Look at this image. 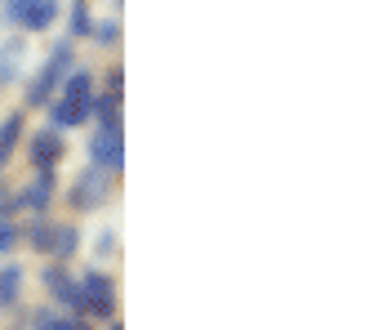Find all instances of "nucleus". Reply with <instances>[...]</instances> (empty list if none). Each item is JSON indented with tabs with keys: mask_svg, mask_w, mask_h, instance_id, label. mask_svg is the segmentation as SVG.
Returning a JSON list of instances; mask_svg holds the SVG:
<instances>
[{
	"mask_svg": "<svg viewBox=\"0 0 365 330\" xmlns=\"http://www.w3.org/2000/svg\"><path fill=\"white\" fill-rule=\"evenodd\" d=\"M71 67H76V41H67V36H63V41L49 49L45 67L36 71V81L27 85V107H45V103L53 99V89L63 85V76H67Z\"/></svg>",
	"mask_w": 365,
	"mask_h": 330,
	"instance_id": "1",
	"label": "nucleus"
},
{
	"mask_svg": "<svg viewBox=\"0 0 365 330\" xmlns=\"http://www.w3.org/2000/svg\"><path fill=\"white\" fill-rule=\"evenodd\" d=\"M81 290H85V313L98 317V321H112V313H116V281L94 268V272L81 277Z\"/></svg>",
	"mask_w": 365,
	"mask_h": 330,
	"instance_id": "2",
	"label": "nucleus"
},
{
	"mask_svg": "<svg viewBox=\"0 0 365 330\" xmlns=\"http://www.w3.org/2000/svg\"><path fill=\"white\" fill-rule=\"evenodd\" d=\"M107 188H112V179H107L98 165H89L81 179H71V192H67L71 210H98L107 201Z\"/></svg>",
	"mask_w": 365,
	"mask_h": 330,
	"instance_id": "3",
	"label": "nucleus"
},
{
	"mask_svg": "<svg viewBox=\"0 0 365 330\" xmlns=\"http://www.w3.org/2000/svg\"><path fill=\"white\" fill-rule=\"evenodd\" d=\"M89 161H94L103 174H120L125 170V134L120 130H98L89 139Z\"/></svg>",
	"mask_w": 365,
	"mask_h": 330,
	"instance_id": "4",
	"label": "nucleus"
},
{
	"mask_svg": "<svg viewBox=\"0 0 365 330\" xmlns=\"http://www.w3.org/2000/svg\"><path fill=\"white\" fill-rule=\"evenodd\" d=\"M49 201H53V170H36V179L14 196V206L18 210H31V214H45Z\"/></svg>",
	"mask_w": 365,
	"mask_h": 330,
	"instance_id": "5",
	"label": "nucleus"
},
{
	"mask_svg": "<svg viewBox=\"0 0 365 330\" xmlns=\"http://www.w3.org/2000/svg\"><path fill=\"white\" fill-rule=\"evenodd\" d=\"M27 156H31L36 170H53V165L63 161V134H58V130L31 134V139H27Z\"/></svg>",
	"mask_w": 365,
	"mask_h": 330,
	"instance_id": "6",
	"label": "nucleus"
},
{
	"mask_svg": "<svg viewBox=\"0 0 365 330\" xmlns=\"http://www.w3.org/2000/svg\"><path fill=\"white\" fill-rule=\"evenodd\" d=\"M49 121L53 130H76V125L89 121V112H94V103H71V99H49Z\"/></svg>",
	"mask_w": 365,
	"mask_h": 330,
	"instance_id": "7",
	"label": "nucleus"
},
{
	"mask_svg": "<svg viewBox=\"0 0 365 330\" xmlns=\"http://www.w3.org/2000/svg\"><path fill=\"white\" fill-rule=\"evenodd\" d=\"M23 59H27V45L18 41V36L0 45V85H14V81H18V71H23Z\"/></svg>",
	"mask_w": 365,
	"mask_h": 330,
	"instance_id": "8",
	"label": "nucleus"
},
{
	"mask_svg": "<svg viewBox=\"0 0 365 330\" xmlns=\"http://www.w3.org/2000/svg\"><path fill=\"white\" fill-rule=\"evenodd\" d=\"M63 99L71 103H94V76H89V67H71L63 76Z\"/></svg>",
	"mask_w": 365,
	"mask_h": 330,
	"instance_id": "9",
	"label": "nucleus"
},
{
	"mask_svg": "<svg viewBox=\"0 0 365 330\" xmlns=\"http://www.w3.org/2000/svg\"><path fill=\"white\" fill-rule=\"evenodd\" d=\"M81 250V228L76 224H53V236H49V254L53 259H71V254Z\"/></svg>",
	"mask_w": 365,
	"mask_h": 330,
	"instance_id": "10",
	"label": "nucleus"
},
{
	"mask_svg": "<svg viewBox=\"0 0 365 330\" xmlns=\"http://www.w3.org/2000/svg\"><path fill=\"white\" fill-rule=\"evenodd\" d=\"M23 134H27V121H23V112H14V116H5V121H0V165H5V161L18 152V143H23Z\"/></svg>",
	"mask_w": 365,
	"mask_h": 330,
	"instance_id": "11",
	"label": "nucleus"
},
{
	"mask_svg": "<svg viewBox=\"0 0 365 330\" xmlns=\"http://www.w3.org/2000/svg\"><path fill=\"white\" fill-rule=\"evenodd\" d=\"M53 18H58V0H31L18 27H27V31H45V27H53Z\"/></svg>",
	"mask_w": 365,
	"mask_h": 330,
	"instance_id": "12",
	"label": "nucleus"
},
{
	"mask_svg": "<svg viewBox=\"0 0 365 330\" xmlns=\"http://www.w3.org/2000/svg\"><path fill=\"white\" fill-rule=\"evenodd\" d=\"M18 295H23V268L5 264V268H0V308H14Z\"/></svg>",
	"mask_w": 365,
	"mask_h": 330,
	"instance_id": "13",
	"label": "nucleus"
},
{
	"mask_svg": "<svg viewBox=\"0 0 365 330\" xmlns=\"http://www.w3.org/2000/svg\"><path fill=\"white\" fill-rule=\"evenodd\" d=\"M94 18H89V0H71V14H67V41H81L89 36Z\"/></svg>",
	"mask_w": 365,
	"mask_h": 330,
	"instance_id": "14",
	"label": "nucleus"
},
{
	"mask_svg": "<svg viewBox=\"0 0 365 330\" xmlns=\"http://www.w3.org/2000/svg\"><path fill=\"white\" fill-rule=\"evenodd\" d=\"M89 116H98L103 130H120V99L98 94V99H94V112H89Z\"/></svg>",
	"mask_w": 365,
	"mask_h": 330,
	"instance_id": "15",
	"label": "nucleus"
},
{
	"mask_svg": "<svg viewBox=\"0 0 365 330\" xmlns=\"http://www.w3.org/2000/svg\"><path fill=\"white\" fill-rule=\"evenodd\" d=\"M49 236H53V224L45 214H36V224L27 228V241H31V250H41V254H49Z\"/></svg>",
	"mask_w": 365,
	"mask_h": 330,
	"instance_id": "16",
	"label": "nucleus"
},
{
	"mask_svg": "<svg viewBox=\"0 0 365 330\" xmlns=\"http://www.w3.org/2000/svg\"><path fill=\"white\" fill-rule=\"evenodd\" d=\"M89 36H94L98 45H120V18H103V23L89 27Z\"/></svg>",
	"mask_w": 365,
	"mask_h": 330,
	"instance_id": "17",
	"label": "nucleus"
},
{
	"mask_svg": "<svg viewBox=\"0 0 365 330\" xmlns=\"http://www.w3.org/2000/svg\"><path fill=\"white\" fill-rule=\"evenodd\" d=\"M14 250H18V224L0 219V254H14Z\"/></svg>",
	"mask_w": 365,
	"mask_h": 330,
	"instance_id": "18",
	"label": "nucleus"
},
{
	"mask_svg": "<svg viewBox=\"0 0 365 330\" xmlns=\"http://www.w3.org/2000/svg\"><path fill=\"white\" fill-rule=\"evenodd\" d=\"M58 313H53V308H36L31 313V330H58Z\"/></svg>",
	"mask_w": 365,
	"mask_h": 330,
	"instance_id": "19",
	"label": "nucleus"
},
{
	"mask_svg": "<svg viewBox=\"0 0 365 330\" xmlns=\"http://www.w3.org/2000/svg\"><path fill=\"white\" fill-rule=\"evenodd\" d=\"M27 5H31V0H5V5H0V18H5V23H23Z\"/></svg>",
	"mask_w": 365,
	"mask_h": 330,
	"instance_id": "20",
	"label": "nucleus"
},
{
	"mask_svg": "<svg viewBox=\"0 0 365 330\" xmlns=\"http://www.w3.org/2000/svg\"><path fill=\"white\" fill-rule=\"evenodd\" d=\"M120 89H125V67H112V71H107V89H103V94L120 99Z\"/></svg>",
	"mask_w": 365,
	"mask_h": 330,
	"instance_id": "21",
	"label": "nucleus"
},
{
	"mask_svg": "<svg viewBox=\"0 0 365 330\" xmlns=\"http://www.w3.org/2000/svg\"><path fill=\"white\" fill-rule=\"evenodd\" d=\"M14 214H18V206H14V196L5 188V179H0V219H14Z\"/></svg>",
	"mask_w": 365,
	"mask_h": 330,
	"instance_id": "22",
	"label": "nucleus"
},
{
	"mask_svg": "<svg viewBox=\"0 0 365 330\" xmlns=\"http://www.w3.org/2000/svg\"><path fill=\"white\" fill-rule=\"evenodd\" d=\"M94 250H98V254H112V250H116V232H112V228H103V232H98V241H94Z\"/></svg>",
	"mask_w": 365,
	"mask_h": 330,
	"instance_id": "23",
	"label": "nucleus"
},
{
	"mask_svg": "<svg viewBox=\"0 0 365 330\" xmlns=\"http://www.w3.org/2000/svg\"><path fill=\"white\" fill-rule=\"evenodd\" d=\"M107 330H125V326H120V321H112V326H107Z\"/></svg>",
	"mask_w": 365,
	"mask_h": 330,
	"instance_id": "24",
	"label": "nucleus"
}]
</instances>
